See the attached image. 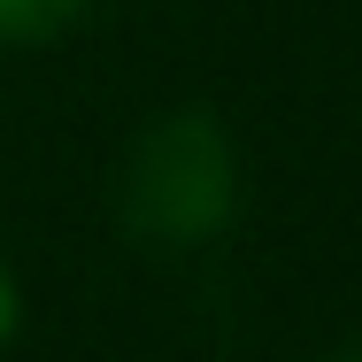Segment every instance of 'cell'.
I'll use <instances>...</instances> for the list:
<instances>
[{
  "label": "cell",
  "mask_w": 362,
  "mask_h": 362,
  "mask_svg": "<svg viewBox=\"0 0 362 362\" xmlns=\"http://www.w3.org/2000/svg\"><path fill=\"white\" fill-rule=\"evenodd\" d=\"M239 209V162L223 139L216 116H162L139 146H132V170H124V216L139 239L162 247H201L216 239Z\"/></svg>",
  "instance_id": "cell-1"
},
{
  "label": "cell",
  "mask_w": 362,
  "mask_h": 362,
  "mask_svg": "<svg viewBox=\"0 0 362 362\" xmlns=\"http://www.w3.org/2000/svg\"><path fill=\"white\" fill-rule=\"evenodd\" d=\"M85 0H0V39H54Z\"/></svg>",
  "instance_id": "cell-2"
},
{
  "label": "cell",
  "mask_w": 362,
  "mask_h": 362,
  "mask_svg": "<svg viewBox=\"0 0 362 362\" xmlns=\"http://www.w3.org/2000/svg\"><path fill=\"white\" fill-rule=\"evenodd\" d=\"M16 316H23V293H16V278L0 270V347L16 339Z\"/></svg>",
  "instance_id": "cell-3"
},
{
  "label": "cell",
  "mask_w": 362,
  "mask_h": 362,
  "mask_svg": "<svg viewBox=\"0 0 362 362\" xmlns=\"http://www.w3.org/2000/svg\"><path fill=\"white\" fill-rule=\"evenodd\" d=\"M324 362H362V347H347V355H324Z\"/></svg>",
  "instance_id": "cell-4"
}]
</instances>
